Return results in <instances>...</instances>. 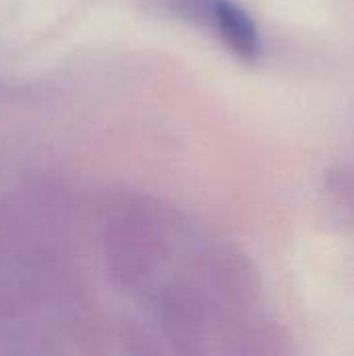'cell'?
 I'll list each match as a JSON object with an SVG mask.
<instances>
[{
    "label": "cell",
    "instance_id": "6da1fadb",
    "mask_svg": "<svg viewBox=\"0 0 354 356\" xmlns=\"http://www.w3.org/2000/svg\"><path fill=\"white\" fill-rule=\"evenodd\" d=\"M207 15L221 42L238 58L255 63L261 54V33L252 15L234 0H209Z\"/></svg>",
    "mask_w": 354,
    "mask_h": 356
}]
</instances>
